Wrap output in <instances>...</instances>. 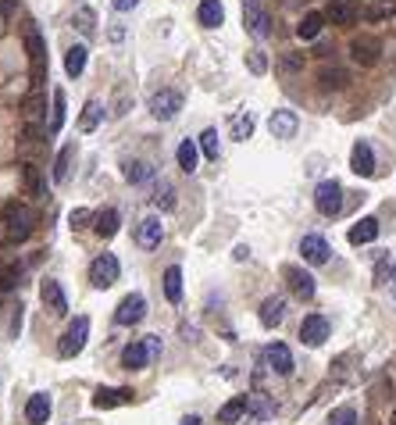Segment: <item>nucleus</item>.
Listing matches in <instances>:
<instances>
[{
    "label": "nucleus",
    "mask_w": 396,
    "mask_h": 425,
    "mask_svg": "<svg viewBox=\"0 0 396 425\" xmlns=\"http://www.w3.org/2000/svg\"><path fill=\"white\" fill-rule=\"evenodd\" d=\"M389 425H396V411H392V418H389Z\"/></svg>",
    "instance_id": "obj_53"
},
{
    "label": "nucleus",
    "mask_w": 396,
    "mask_h": 425,
    "mask_svg": "<svg viewBox=\"0 0 396 425\" xmlns=\"http://www.w3.org/2000/svg\"><path fill=\"white\" fill-rule=\"evenodd\" d=\"M304 68V54H286L282 58V72H300Z\"/></svg>",
    "instance_id": "obj_48"
},
{
    "label": "nucleus",
    "mask_w": 396,
    "mask_h": 425,
    "mask_svg": "<svg viewBox=\"0 0 396 425\" xmlns=\"http://www.w3.org/2000/svg\"><path fill=\"white\" fill-rule=\"evenodd\" d=\"M268 129H271V136H275V140H290V136H297L300 118H297V111H290V108H278V111H271Z\"/></svg>",
    "instance_id": "obj_13"
},
{
    "label": "nucleus",
    "mask_w": 396,
    "mask_h": 425,
    "mask_svg": "<svg viewBox=\"0 0 396 425\" xmlns=\"http://www.w3.org/2000/svg\"><path fill=\"white\" fill-rule=\"evenodd\" d=\"M122 36H125V29H122V25H111V39H115V43H118Z\"/></svg>",
    "instance_id": "obj_51"
},
{
    "label": "nucleus",
    "mask_w": 396,
    "mask_h": 425,
    "mask_svg": "<svg viewBox=\"0 0 396 425\" xmlns=\"http://www.w3.org/2000/svg\"><path fill=\"white\" fill-rule=\"evenodd\" d=\"M314 207L321 211L325 218H335L339 211H343V186H339L335 179L318 183V190H314Z\"/></svg>",
    "instance_id": "obj_3"
},
{
    "label": "nucleus",
    "mask_w": 396,
    "mask_h": 425,
    "mask_svg": "<svg viewBox=\"0 0 396 425\" xmlns=\"http://www.w3.org/2000/svg\"><path fill=\"white\" fill-rule=\"evenodd\" d=\"M161 236H164L161 218H143V222H140V229H136V243H140V247H147V250H154V247L161 243Z\"/></svg>",
    "instance_id": "obj_22"
},
{
    "label": "nucleus",
    "mask_w": 396,
    "mask_h": 425,
    "mask_svg": "<svg viewBox=\"0 0 396 425\" xmlns=\"http://www.w3.org/2000/svg\"><path fill=\"white\" fill-rule=\"evenodd\" d=\"M350 58H354L361 68L378 65V58H382V39H378V36H371V32L354 36V39H350Z\"/></svg>",
    "instance_id": "obj_4"
},
{
    "label": "nucleus",
    "mask_w": 396,
    "mask_h": 425,
    "mask_svg": "<svg viewBox=\"0 0 396 425\" xmlns=\"http://www.w3.org/2000/svg\"><path fill=\"white\" fill-rule=\"evenodd\" d=\"M325 18H328L332 25H354V22L361 18V8H357V0H332L328 11H325Z\"/></svg>",
    "instance_id": "obj_17"
},
{
    "label": "nucleus",
    "mask_w": 396,
    "mask_h": 425,
    "mask_svg": "<svg viewBox=\"0 0 396 425\" xmlns=\"http://www.w3.org/2000/svg\"><path fill=\"white\" fill-rule=\"evenodd\" d=\"M72 25H75V29H79V32L89 39V36L97 32V15H93V8L79 4V8H75V18H72Z\"/></svg>",
    "instance_id": "obj_36"
},
{
    "label": "nucleus",
    "mask_w": 396,
    "mask_h": 425,
    "mask_svg": "<svg viewBox=\"0 0 396 425\" xmlns=\"http://www.w3.org/2000/svg\"><path fill=\"white\" fill-rule=\"evenodd\" d=\"M143 314H147V297H143V293H129V297L118 304V311H115V322H118V326H140Z\"/></svg>",
    "instance_id": "obj_9"
},
{
    "label": "nucleus",
    "mask_w": 396,
    "mask_h": 425,
    "mask_svg": "<svg viewBox=\"0 0 396 425\" xmlns=\"http://www.w3.org/2000/svg\"><path fill=\"white\" fill-rule=\"evenodd\" d=\"M396 15V0H371V4L364 8V18L371 22V25H382V22H389Z\"/></svg>",
    "instance_id": "obj_28"
},
{
    "label": "nucleus",
    "mask_w": 396,
    "mask_h": 425,
    "mask_svg": "<svg viewBox=\"0 0 396 425\" xmlns=\"http://www.w3.org/2000/svg\"><path fill=\"white\" fill-rule=\"evenodd\" d=\"M247 407H250V397H233L229 404L218 407V421H221V425H233V421H240V418L247 414Z\"/></svg>",
    "instance_id": "obj_25"
},
{
    "label": "nucleus",
    "mask_w": 396,
    "mask_h": 425,
    "mask_svg": "<svg viewBox=\"0 0 396 425\" xmlns=\"http://www.w3.org/2000/svg\"><path fill=\"white\" fill-rule=\"evenodd\" d=\"M122 175H125L129 183H147V179L154 175V168H150L147 161H125V165H122Z\"/></svg>",
    "instance_id": "obj_38"
},
{
    "label": "nucleus",
    "mask_w": 396,
    "mask_h": 425,
    "mask_svg": "<svg viewBox=\"0 0 396 425\" xmlns=\"http://www.w3.org/2000/svg\"><path fill=\"white\" fill-rule=\"evenodd\" d=\"M86 336H89V318H86V314H79L75 322L68 326V333L61 336V343H58V354H61V357H75V354H82V347H86Z\"/></svg>",
    "instance_id": "obj_6"
},
{
    "label": "nucleus",
    "mask_w": 396,
    "mask_h": 425,
    "mask_svg": "<svg viewBox=\"0 0 396 425\" xmlns=\"http://www.w3.org/2000/svg\"><path fill=\"white\" fill-rule=\"evenodd\" d=\"M250 133H254V115H250V111H240V115L233 118V140H250Z\"/></svg>",
    "instance_id": "obj_40"
},
{
    "label": "nucleus",
    "mask_w": 396,
    "mask_h": 425,
    "mask_svg": "<svg viewBox=\"0 0 396 425\" xmlns=\"http://www.w3.org/2000/svg\"><path fill=\"white\" fill-rule=\"evenodd\" d=\"M282 276H286L290 293H293L297 300H314V279H311V272L297 269V264H286V269H282Z\"/></svg>",
    "instance_id": "obj_11"
},
{
    "label": "nucleus",
    "mask_w": 396,
    "mask_h": 425,
    "mask_svg": "<svg viewBox=\"0 0 396 425\" xmlns=\"http://www.w3.org/2000/svg\"><path fill=\"white\" fill-rule=\"evenodd\" d=\"M293 4H300V0H293Z\"/></svg>",
    "instance_id": "obj_55"
},
{
    "label": "nucleus",
    "mask_w": 396,
    "mask_h": 425,
    "mask_svg": "<svg viewBox=\"0 0 396 425\" xmlns=\"http://www.w3.org/2000/svg\"><path fill=\"white\" fill-rule=\"evenodd\" d=\"M179 111H182V93H179V90H157V93L150 97V115H154V118L172 122Z\"/></svg>",
    "instance_id": "obj_7"
},
{
    "label": "nucleus",
    "mask_w": 396,
    "mask_h": 425,
    "mask_svg": "<svg viewBox=\"0 0 396 425\" xmlns=\"http://www.w3.org/2000/svg\"><path fill=\"white\" fill-rule=\"evenodd\" d=\"M300 254H304L307 264H325L328 254H332V247H328L325 236H304V240H300Z\"/></svg>",
    "instance_id": "obj_19"
},
{
    "label": "nucleus",
    "mask_w": 396,
    "mask_h": 425,
    "mask_svg": "<svg viewBox=\"0 0 396 425\" xmlns=\"http://www.w3.org/2000/svg\"><path fill=\"white\" fill-rule=\"evenodd\" d=\"M22 279V264H8V269H0V293H11Z\"/></svg>",
    "instance_id": "obj_42"
},
{
    "label": "nucleus",
    "mask_w": 396,
    "mask_h": 425,
    "mask_svg": "<svg viewBox=\"0 0 396 425\" xmlns=\"http://www.w3.org/2000/svg\"><path fill=\"white\" fill-rule=\"evenodd\" d=\"M164 297L179 304L182 300V269L179 264H172V269H164Z\"/></svg>",
    "instance_id": "obj_30"
},
{
    "label": "nucleus",
    "mask_w": 396,
    "mask_h": 425,
    "mask_svg": "<svg viewBox=\"0 0 396 425\" xmlns=\"http://www.w3.org/2000/svg\"><path fill=\"white\" fill-rule=\"evenodd\" d=\"M39 300H43V307L50 311V314H68V297H65V290H61V283L58 279H43V286H39Z\"/></svg>",
    "instance_id": "obj_10"
},
{
    "label": "nucleus",
    "mask_w": 396,
    "mask_h": 425,
    "mask_svg": "<svg viewBox=\"0 0 396 425\" xmlns=\"http://www.w3.org/2000/svg\"><path fill=\"white\" fill-rule=\"evenodd\" d=\"M350 168H354L361 179L375 175V150H371L368 140H357V143H354V150H350Z\"/></svg>",
    "instance_id": "obj_15"
},
{
    "label": "nucleus",
    "mask_w": 396,
    "mask_h": 425,
    "mask_svg": "<svg viewBox=\"0 0 396 425\" xmlns=\"http://www.w3.org/2000/svg\"><path fill=\"white\" fill-rule=\"evenodd\" d=\"M175 157H179V168H182L186 175H193V172H197V161H200V143L182 140L179 150H175Z\"/></svg>",
    "instance_id": "obj_24"
},
{
    "label": "nucleus",
    "mask_w": 396,
    "mask_h": 425,
    "mask_svg": "<svg viewBox=\"0 0 396 425\" xmlns=\"http://www.w3.org/2000/svg\"><path fill=\"white\" fill-rule=\"evenodd\" d=\"M200 150H204V157L207 161H218V129H204V136H200Z\"/></svg>",
    "instance_id": "obj_43"
},
{
    "label": "nucleus",
    "mask_w": 396,
    "mask_h": 425,
    "mask_svg": "<svg viewBox=\"0 0 396 425\" xmlns=\"http://www.w3.org/2000/svg\"><path fill=\"white\" fill-rule=\"evenodd\" d=\"M111 4H115V11H132L140 0H111Z\"/></svg>",
    "instance_id": "obj_50"
},
{
    "label": "nucleus",
    "mask_w": 396,
    "mask_h": 425,
    "mask_svg": "<svg viewBox=\"0 0 396 425\" xmlns=\"http://www.w3.org/2000/svg\"><path fill=\"white\" fill-rule=\"evenodd\" d=\"M118 276H122V264H118V257H115V254H100V257L89 264V283H93L97 290L115 286V283H118Z\"/></svg>",
    "instance_id": "obj_5"
},
{
    "label": "nucleus",
    "mask_w": 396,
    "mask_h": 425,
    "mask_svg": "<svg viewBox=\"0 0 396 425\" xmlns=\"http://www.w3.org/2000/svg\"><path fill=\"white\" fill-rule=\"evenodd\" d=\"M0 233H4V243H25L29 236H32V226H36V215H32V207L29 204H18V200H11L8 207H4V215H0Z\"/></svg>",
    "instance_id": "obj_1"
},
{
    "label": "nucleus",
    "mask_w": 396,
    "mask_h": 425,
    "mask_svg": "<svg viewBox=\"0 0 396 425\" xmlns=\"http://www.w3.org/2000/svg\"><path fill=\"white\" fill-rule=\"evenodd\" d=\"M392 283H396V264H392Z\"/></svg>",
    "instance_id": "obj_54"
},
{
    "label": "nucleus",
    "mask_w": 396,
    "mask_h": 425,
    "mask_svg": "<svg viewBox=\"0 0 396 425\" xmlns=\"http://www.w3.org/2000/svg\"><path fill=\"white\" fill-rule=\"evenodd\" d=\"M22 183H25L29 197H43V175H39V168H36L32 161L22 165Z\"/></svg>",
    "instance_id": "obj_37"
},
{
    "label": "nucleus",
    "mask_w": 396,
    "mask_h": 425,
    "mask_svg": "<svg viewBox=\"0 0 396 425\" xmlns=\"http://www.w3.org/2000/svg\"><path fill=\"white\" fill-rule=\"evenodd\" d=\"M93 229H97L100 240H111V236L118 233V211H115V207H104L100 215L93 218Z\"/></svg>",
    "instance_id": "obj_27"
},
{
    "label": "nucleus",
    "mask_w": 396,
    "mask_h": 425,
    "mask_svg": "<svg viewBox=\"0 0 396 425\" xmlns=\"http://www.w3.org/2000/svg\"><path fill=\"white\" fill-rule=\"evenodd\" d=\"M385 276H392V272H389V261L382 257V261H378V269H375V283H385Z\"/></svg>",
    "instance_id": "obj_49"
},
{
    "label": "nucleus",
    "mask_w": 396,
    "mask_h": 425,
    "mask_svg": "<svg viewBox=\"0 0 396 425\" xmlns=\"http://www.w3.org/2000/svg\"><path fill=\"white\" fill-rule=\"evenodd\" d=\"M264 361L271 364V371H278V376H290L293 371V354L286 343H268L264 347Z\"/></svg>",
    "instance_id": "obj_18"
},
{
    "label": "nucleus",
    "mask_w": 396,
    "mask_h": 425,
    "mask_svg": "<svg viewBox=\"0 0 396 425\" xmlns=\"http://www.w3.org/2000/svg\"><path fill=\"white\" fill-rule=\"evenodd\" d=\"M150 200H154V207H161V211H172V207H175V186H172V183H161Z\"/></svg>",
    "instance_id": "obj_39"
},
{
    "label": "nucleus",
    "mask_w": 396,
    "mask_h": 425,
    "mask_svg": "<svg viewBox=\"0 0 396 425\" xmlns=\"http://www.w3.org/2000/svg\"><path fill=\"white\" fill-rule=\"evenodd\" d=\"M282 318H286V300H282V297H268V300L261 304V326H264V329H275Z\"/></svg>",
    "instance_id": "obj_20"
},
{
    "label": "nucleus",
    "mask_w": 396,
    "mask_h": 425,
    "mask_svg": "<svg viewBox=\"0 0 396 425\" xmlns=\"http://www.w3.org/2000/svg\"><path fill=\"white\" fill-rule=\"evenodd\" d=\"M318 82H321V90H343L350 82V72L347 68H321Z\"/></svg>",
    "instance_id": "obj_32"
},
{
    "label": "nucleus",
    "mask_w": 396,
    "mask_h": 425,
    "mask_svg": "<svg viewBox=\"0 0 396 425\" xmlns=\"http://www.w3.org/2000/svg\"><path fill=\"white\" fill-rule=\"evenodd\" d=\"M25 418H29V425H47V418H50V397H47V393L29 397V404H25Z\"/></svg>",
    "instance_id": "obj_23"
},
{
    "label": "nucleus",
    "mask_w": 396,
    "mask_h": 425,
    "mask_svg": "<svg viewBox=\"0 0 396 425\" xmlns=\"http://www.w3.org/2000/svg\"><path fill=\"white\" fill-rule=\"evenodd\" d=\"M100 118H104L100 100H86V108H82V115H79V129H82V133H93V129L100 125Z\"/></svg>",
    "instance_id": "obj_33"
},
{
    "label": "nucleus",
    "mask_w": 396,
    "mask_h": 425,
    "mask_svg": "<svg viewBox=\"0 0 396 425\" xmlns=\"http://www.w3.org/2000/svg\"><path fill=\"white\" fill-rule=\"evenodd\" d=\"M247 411H250L254 421H264V418L275 414V404H271L268 397H250V407H247Z\"/></svg>",
    "instance_id": "obj_41"
},
{
    "label": "nucleus",
    "mask_w": 396,
    "mask_h": 425,
    "mask_svg": "<svg viewBox=\"0 0 396 425\" xmlns=\"http://www.w3.org/2000/svg\"><path fill=\"white\" fill-rule=\"evenodd\" d=\"M328 333H332V326H328L325 314H307L304 326H300V340H304L307 347H321V343L328 340Z\"/></svg>",
    "instance_id": "obj_12"
},
{
    "label": "nucleus",
    "mask_w": 396,
    "mask_h": 425,
    "mask_svg": "<svg viewBox=\"0 0 396 425\" xmlns=\"http://www.w3.org/2000/svg\"><path fill=\"white\" fill-rule=\"evenodd\" d=\"M243 25H247V32L257 36V39H264V36L271 32V18H268V11L261 8V0H243Z\"/></svg>",
    "instance_id": "obj_8"
},
{
    "label": "nucleus",
    "mask_w": 396,
    "mask_h": 425,
    "mask_svg": "<svg viewBox=\"0 0 396 425\" xmlns=\"http://www.w3.org/2000/svg\"><path fill=\"white\" fill-rule=\"evenodd\" d=\"M72 157H75V143H68V147L58 150V161H54V183H65V179H68Z\"/></svg>",
    "instance_id": "obj_35"
},
{
    "label": "nucleus",
    "mask_w": 396,
    "mask_h": 425,
    "mask_svg": "<svg viewBox=\"0 0 396 425\" xmlns=\"http://www.w3.org/2000/svg\"><path fill=\"white\" fill-rule=\"evenodd\" d=\"M54 108H50V125H47V133L50 136H58L61 133V125H65V90H54Z\"/></svg>",
    "instance_id": "obj_31"
},
{
    "label": "nucleus",
    "mask_w": 396,
    "mask_h": 425,
    "mask_svg": "<svg viewBox=\"0 0 396 425\" xmlns=\"http://www.w3.org/2000/svg\"><path fill=\"white\" fill-rule=\"evenodd\" d=\"M328 425H357V411L354 407H335L332 414H328Z\"/></svg>",
    "instance_id": "obj_45"
},
{
    "label": "nucleus",
    "mask_w": 396,
    "mask_h": 425,
    "mask_svg": "<svg viewBox=\"0 0 396 425\" xmlns=\"http://www.w3.org/2000/svg\"><path fill=\"white\" fill-rule=\"evenodd\" d=\"M157 354H161V340H157V336L132 340V343L125 347V354H122V364H125L129 371H140V368H147Z\"/></svg>",
    "instance_id": "obj_2"
},
{
    "label": "nucleus",
    "mask_w": 396,
    "mask_h": 425,
    "mask_svg": "<svg viewBox=\"0 0 396 425\" xmlns=\"http://www.w3.org/2000/svg\"><path fill=\"white\" fill-rule=\"evenodd\" d=\"M43 104H47V100H43V93H39V90H36V93L22 104V111H25V122H29V125H36V118H39V111H43Z\"/></svg>",
    "instance_id": "obj_44"
},
{
    "label": "nucleus",
    "mask_w": 396,
    "mask_h": 425,
    "mask_svg": "<svg viewBox=\"0 0 396 425\" xmlns=\"http://www.w3.org/2000/svg\"><path fill=\"white\" fill-rule=\"evenodd\" d=\"M182 425H204V421H200L197 414H190V418H182Z\"/></svg>",
    "instance_id": "obj_52"
},
{
    "label": "nucleus",
    "mask_w": 396,
    "mask_h": 425,
    "mask_svg": "<svg viewBox=\"0 0 396 425\" xmlns=\"http://www.w3.org/2000/svg\"><path fill=\"white\" fill-rule=\"evenodd\" d=\"M132 390H125V386H100L97 393H93V407L97 411H107V407H118V404H132Z\"/></svg>",
    "instance_id": "obj_16"
},
{
    "label": "nucleus",
    "mask_w": 396,
    "mask_h": 425,
    "mask_svg": "<svg viewBox=\"0 0 396 425\" xmlns=\"http://www.w3.org/2000/svg\"><path fill=\"white\" fill-rule=\"evenodd\" d=\"M325 22H328V18H325L321 11H307V15L300 18V25H297V36H300V39H318L321 29H325Z\"/></svg>",
    "instance_id": "obj_26"
},
{
    "label": "nucleus",
    "mask_w": 396,
    "mask_h": 425,
    "mask_svg": "<svg viewBox=\"0 0 396 425\" xmlns=\"http://www.w3.org/2000/svg\"><path fill=\"white\" fill-rule=\"evenodd\" d=\"M247 68H250L254 75H264V72H268V58L261 54V50H247Z\"/></svg>",
    "instance_id": "obj_46"
},
{
    "label": "nucleus",
    "mask_w": 396,
    "mask_h": 425,
    "mask_svg": "<svg viewBox=\"0 0 396 425\" xmlns=\"http://www.w3.org/2000/svg\"><path fill=\"white\" fill-rule=\"evenodd\" d=\"M97 215H89V211L86 207H75L72 211V215H68V222H72V229H86V222H93Z\"/></svg>",
    "instance_id": "obj_47"
},
{
    "label": "nucleus",
    "mask_w": 396,
    "mask_h": 425,
    "mask_svg": "<svg viewBox=\"0 0 396 425\" xmlns=\"http://www.w3.org/2000/svg\"><path fill=\"white\" fill-rule=\"evenodd\" d=\"M375 236H378V218H371V215L361 218V222L350 229V243H354V247H364V243H371Z\"/></svg>",
    "instance_id": "obj_29"
},
{
    "label": "nucleus",
    "mask_w": 396,
    "mask_h": 425,
    "mask_svg": "<svg viewBox=\"0 0 396 425\" xmlns=\"http://www.w3.org/2000/svg\"><path fill=\"white\" fill-rule=\"evenodd\" d=\"M197 18L204 29H218L225 22V8H221V0H200V8H197Z\"/></svg>",
    "instance_id": "obj_21"
},
{
    "label": "nucleus",
    "mask_w": 396,
    "mask_h": 425,
    "mask_svg": "<svg viewBox=\"0 0 396 425\" xmlns=\"http://www.w3.org/2000/svg\"><path fill=\"white\" fill-rule=\"evenodd\" d=\"M86 54H89V50H86L82 43H79V47H72V50H68V54H65V72H68L72 79L86 72Z\"/></svg>",
    "instance_id": "obj_34"
},
{
    "label": "nucleus",
    "mask_w": 396,
    "mask_h": 425,
    "mask_svg": "<svg viewBox=\"0 0 396 425\" xmlns=\"http://www.w3.org/2000/svg\"><path fill=\"white\" fill-rule=\"evenodd\" d=\"M25 50H29V61H32V75L43 79V58H47V43L39 36V29L29 22L25 25Z\"/></svg>",
    "instance_id": "obj_14"
}]
</instances>
